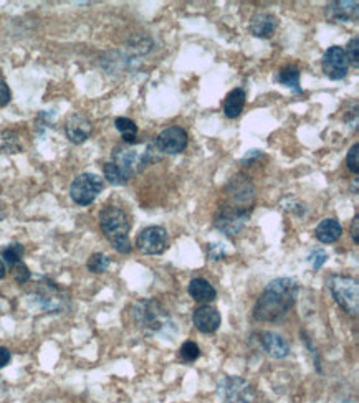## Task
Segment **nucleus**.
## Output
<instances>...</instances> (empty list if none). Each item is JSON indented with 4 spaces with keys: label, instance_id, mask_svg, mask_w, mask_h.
<instances>
[{
    "label": "nucleus",
    "instance_id": "f257e3e1",
    "mask_svg": "<svg viewBox=\"0 0 359 403\" xmlns=\"http://www.w3.org/2000/svg\"><path fill=\"white\" fill-rule=\"evenodd\" d=\"M300 294V283L293 278H277L268 283L267 288L256 299L254 319L260 323H277L288 314L297 304Z\"/></svg>",
    "mask_w": 359,
    "mask_h": 403
},
{
    "label": "nucleus",
    "instance_id": "f03ea898",
    "mask_svg": "<svg viewBox=\"0 0 359 403\" xmlns=\"http://www.w3.org/2000/svg\"><path fill=\"white\" fill-rule=\"evenodd\" d=\"M100 226L105 238L108 240L114 250L121 255H130L132 251L130 242L131 222L125 210L113 207V205L103 208L100 212Z\"/></svg>",
    "mask_w": 359,
    "mask_h": 403
},
{
    "label": "nucleus",
    "instance_id": "7ed1b4c3",
    "mask_svg": "<svg viewBox=\"0 0 359 403\" xmlns=\"http://www.w3.org/2000/svg\"><path fill=\"white\" fill-rule=\"evenodd\" d=\"M131 314L136 325L146 336L168 334L169 329L174 328L168 310L156 299H139V301H136L132 304Z\"/></svg>",
    "mask_w": 359,
    "mask_h": 403
},
{
    "label": "nucleus",
    "instance_id": "20e7f679",
    "mask_svg": "<svg viewBox=\"0 0 359 403\" xmlns=\"http://www.w3.org/2000/svg\"><path fill=\"white\" fill-rule=\"evenodd\" d=\"M328 289L335 301L343 307V311L351 316H358L359 311V285L358 280L344 274H333L328 280Z\"/></svg>",
    "mask_w": 359,
    "mask_h": 403
},
{
    "label": "nucleus",
    "instance_id": "39448f33",
    "mask_svg": "<svg viewBox=\"0 0 359 403\" xmlns=\"http://www.w3.org/2000/svg\"><path fill=\"white\" fill-rule=\"evenodd\" d=\"M217 393L224 403H254L255 388L242 377H224L217 385Z\"/></svg>",
    "mask_w": 359,
    "mask_h": 403
},
{
    "label": "nucleus",
    "instance_id": "423d86ee",
    "mask_svg": "<svg viewBox=\"0 0 359 403\" xmlns=\"http://www.w3.org/2000/svg\"><path fill=\"white\" fill-rule=\"evenodd\" d=\"M103 188H105V182L100 175L85 172L80 174L70 187V197L76 205L81 207H87V205L93 204L96 200V197L101 194Z\"/></svg>",
    "mask_w": 359,
    "mask_h": 403
},
{
    "label": "nucleus",
    "instance_id": "0eeeda50",
    "mask_svg": "<svg viewBox=\"0 0 359 403\" xmlns=\"http://www.w3.org/2000/svg\"><path fill=\"white\" fill-rule=\"evenodd\" d=\"M250 213L252 212H249V210H240L230 207V205H224V207L219 210V213L216 215L213 224H216V229L222 231L225 237L235 238L237 235L242 233L243 229H245L247 222H249L250 218Z\"/></svg>",
    "mask_w": 359,
    "mask_h": 403
},
{
    "label": "nucleus",
    "instance_id": "6e6552de",
    "mask_svg": "<svg viewBox=\"0 0 359 403\" xmlns=\"http://www.w3.org/2000/svg\"><path fill=\"white\" fill-rule=\"evenodd\" d=\"M136 247L144 255H162L169 247L168 231L159 225L148 226L138 235Z\"/></svg>",
    "mask_w": 359,
    "mask_h": 403
},
{
    "label": "nucleus",
    "instance_id": "1a4fd4ad",
    "mask_svg": "<svg viewBox=\"0 0 359 403\" xmlns=\"http://www.w3.org/2000/svg\"><path fill=\"white\" fill-rule=\"evenodd\" d=\"M229 202L225 205L230 207L240 208V210H249L252 212L255 202V188L245 177H235L232 182L229 183L227 188Z\"/></svg>",
    "mask_w": 359,
    "mask_h": 403
},
{
    "label": "nucleus",
    "instance_id": "9d476101",
    "mask_svg": "<svg viewBox=\"0 0 359 403\" xmlns=\"http://www.w3.org/2000/svg\"><path fill=\"white\" fill-rule=\"evenodd\" d=\"M323 73L333 81L343 80L349 71V60L341 46H330L323 55Z\"/></svg>",
    "mask_w": 359,
    "mask_h": 403
},
{
    "label": "nucleus",
    "instance_id": "9b49d317",
    "mask_svg": "<svg viewBox=\"0 0 359 403\" xmlns=\"http://www.w3.org/2000/svg\"><path fill=\"white\" fill-rule=\"evenodd\" d=\"M187 143H189L187 132L179 126L166 127L156 137V145L161 154H170V156L182 152L187 147Z\"/></svg>",
    "mask_w": 359,
    "mask_h": 403
},
{
    "label": "nucleus",
    "instance_id": "f8f14e48",
    "mask_svg": "<svg viewBox=\"0 0 359 403\" xmlns=\"http://www.w3.org/2000/svg\"><path fill=\"white\" fill-rule=\"evenodd\" d=\"M93 126L91 121L81 113H73L67 118L65 123V132L70 143L73 144H83L85 141H88V137L91 136Z\"/></svg>",
    "mask_w": 359,
    "mask_h": 403
},
{
    "label": "nucleus",
    "instance_id": "ddd939ff",
    "mask_svg": "<svg viewBox=\"0 0 359 403\" xmlns=\"http://www.w3.org/2000/svg\"><path fill=\"white\" fill-rule=\"evenodd\" d=\"M192 323H194L195 329H198L199 332L212 334L220 328L222 317L219 310L204 304V306H200L194 311V314H192Z\"/></svg>",
    "mask_w": 359,
    "mask_h": 403
},
{
    "label": "nucleus",
    "instance_id": "4468645a",
    "mask_svg": "<svg viewBox=\"0 0 359 403\" xmlns=\"http://www.w3.org/2000/svg\"><path fill=\"white\" fill-rule=\"evenodd\" d=\"M260 344H262L265 352L273 359H285L290 354L288 341L277 332L265 331L260 334Z\"/></svg>",
    "mask_w": 359,
    "mask_h": 403
},
{
    "label": "nucleus",
    "instance_id": "2eb2a0df",
    "mask_svg": "<svg viewBox=\"0 0 359 403\" xmlns=\"http://www.w3.org/2000/svg\"><path fill=\"white\" fill-rule=\"evenodd\" d=\"M277 27H279V20L277 17L270 14V12H259L252 17L250 20V32L252 35L259 38H268L275 33Z\"/></svg>",
    "mask_w": 359,
    "mask_h": 403
},
{
    "label": "nucleus",
    "instance_id": "dca6fc26",
    "mask_svg": "<svg viewBox=\"0 0 359 403\" xmlns=\"http://www.w3.org/2000/svg\"><path fill=\"white\" fill-rule=\"evenodd\" d=\"M359 3L356 0L353 2H344V0H338V2H330L326 6V15L331 20H340V22H351L358 19Z\"/></svg>",
    "mask_w": 359,
    "mask_h": 403
},
{
    "label": "nucleus",
    "instance_id": "f3484780",
    "mask_svg": "<svg viewBox=\"0 0 359 403\" xmlns=\"http://www.w3.org/2000/svg\"><path fill=\"white\" fill-rule=\"evenodd\" d=\"M343 229H341L340 222L335 218H326V220L319 222L318 226L315 229V235L318 238V242L324 243V245H330L341 238Z\"/></svg>",
    "mask_w": 359,
    "mask_h": 403
},
{
    "label": "nucleus",
    "instance_id": "a211bd4d",
    "mask_svg": "<svg viewBox=\"0 0 359 403\" xmlns=\"http://www.w3.org/2000/svg\"><path fill=\"white\" fill-rule=\"evenodd\" d=\"M189 294L198 303H211L217 298L216 288L204 278H194L189 283Z\"/></svg>",
    "mask_w": 359,
    "mask_h": 403
},
{
    "label": "nucleus",
    "instance_id": "6ab92c4d",
    "mask_svg": "<svg viewBox=\"0 0 359 403\" xmlns=\"http://www.w3.org/2000/svg\"><path fill=\"white\" fill-rule=\"evenodd\" d=\"M247 101V93L243 88H235L227 94L224 102V113L227 118L235 119L242 114L243 106H245Z\"/></svg>",
    "mask_w": 359,
    "mask_h": 403
},
{
    "label": "nucleus",
    "instance_id": "aec40b11",
    "mask_svg": "<svg viewBox=\"0 0 359 403\" xmlns=\"http://www.w3.org/2000/svg\"><path fill=\"white\" fill-rule=\"evenodd\" d=\"M277 81H279L280 84H283V87L292 89L293 93H301L300 70H298L297 66L288 65V66L281 68V70L279 71V75H277Z\"/></svg>",
    "mask_w": 359,
    "mask_h": 403
},
{
    "label": "nucleus",
    "instance_id": "412c9836",
    "mask_svg": "<svg viewBox=\"0 0 359 403\" xmlns=\"http://www.w3.org/2000/svg\"><path fill=\"white\" fill-rule=\"evenodd\" d=\"M114 126H116V129L119 132H121L125 144H128V145L138 144V126H136V123L132 121V119L116 118Z\"/></svg>",
    "mask_w": 359,
    "mask_h": 403
},
{
    "label": "nucleus",
    "instance_id": "4be33fe9",
    "mask_svg": "<svg viewBox=\"0 0 359 403\" xmlns=\"http://www.w3.org/2000/svg\"><path fill=\"white\" fill-rule=\"evenodd\" d=\"M24 253H25L24 245H20V243H10V245H7L2 251H0V256H2V261H3V265H6V268L7 267L15 268L17 265L22 263Z\"/></svg>",
    "mask_w": 359,
    "mask_h": 403
},
{
    "label": "nucleus",
    "instance_id": "5701e85b",
    "mask_svg": "<svg viewBox=\"0 0 359 403\" xmlns=\"http://www.w3.org/2000/svg\"><path fill=\"white\" fill-rule=\"evenodd\" d=\"M103 172H105V177L108 179V182L113 183V186H126L131 179L121 167H118L111 161L103 165Z\"/></svg>",
    "mask_w": 359,
    "mask_h": 403
},
{
    "label": "nucleus",
    "instance_id": "b1692460",
    "mask_svg": "<svg viewBox=\"0 0 359 403\" xmlns=\"http://www.w3.org/2000/svg\"><path fill=\"white\" fill-rule=\"evenodd\" d=\"M19 151H22V145L19 143V136L12 131H3L0 134V152L17 154Z\"/></svg>",
    "mask_w": 359,
    "mask_h": 403
},
{
    "label": "nucleus",
    "instance_id": "393cba45",
    "mask_svg": "<svg viewBox=\"0 0 359 403\" xmlns=\"http://www.w3.org/2000/svg\"><path fill=\"white\" fill-rule=\"evenodd\" d=\"M110 265H111L110 256H106L105 253H93L87 261V268L91 273H96V274L105 273L106 269L110 268Z\"/></svg>",
    "mask_w": 359,
    "mask_h": 403
},
{
    "label": "nucleus",
    "instance_id": "a878e982",
    "mask_svg": "<svg viewBox=\"0 0 359 403\" xmlns=\"http://www.w3.org/2000/svg\"><path fill=\"white\" fill-rule=\"evenodd\" d=\"M179 355H181V359L184 360V362L191 364V362H194V360L199 359L200 349H199V346L195 344V342L186 341L181 346V350H179Z\"/></svg>",
    "mask_w": 359,
    "mask_h": 403
},
{
    "label": "nucleus",
    "instance_id": "bb28decb",
    "mask_svg": "<svg viewBox=\"0 0 359 403\" xmlns=\"http://www.w3.org/2000/svg\"><path fill=\"white\" fill-rule=\"evenodd\" d=\"M346 164H348V169L351 170L353 174H359V144H353V147L349 149L348 157H346Z\"/></svg>",
    "mask_w": 359,
    "mask_h": 403
},
{
    "label": "nucleus",
    "instance_id": "cd10ccee",
    "mask_svg": "<svg viewBox=\"0 0 359 403\" xmlns=\"http://www.w3.org/2000/svg\"><path fill=\"white\" fill-rule=\"evenodd\" d=\"M349 60V65L353 63V66H359V38L353 37L348 44V51H346Z\"/></svg>",
    "mask_w": 359,
    "mask_h": 403
},
{
    "label": "nucleus",
    "instance_id": "c85d7f7f",
    "mask_svg": "<svg viewBox=\"0 0 359 403\" xmlns=\"http://www.w3.org/2000/svg\"><path fill=\"white\" fill-rule=\"evenodd\" d=\"M15 269V281L19 283V285H25V283H28L30 278H32V273H30V269L27 268V265L24 263H19Z\"/></svg>",
    "mask_w": 359,
    "mask_h": 403
},
{
    "label": "nucleus",
    "instance_id": "c756f323",
    "mask_svg": "<svg viewBox=\"0 0 359 403\" xmlns=\"http://www.w3.org/2000/svg\"><path fill=\"white\" fill-rule=\"evenodd\" d=\"M12 94H10V88H8L7 81L0 76V108H6V106L10 102Z\"/></svg>",
    "mask_w": 359,
    "mask_h": 403
},
{
    "label": "nucleus",
    "instance_id": "7c9ffc66",
    "mask_svg": "<svg viewBox=\"0 0 359 403\" xmlns=\"http://www.w3.org/2000/svg\"><path fill=\"white\" fill-rule=\"evenodd\" d=\"M207 253H209V258L216 260V261L222 260L225 255H227V251H225L224 245H220V243H211V245H209Z\"/></svg>",
    "mask_w": 359,
    "mask_h": 403
},
{
    "label": "nucleus",
    "instance_id": "2f4dec72",
    "mask_svg": "<svg viewBox=\"0 0 359 403\" xmlns=\"http://www.w3.org/2000/svg\"><path fill=\"white\" fill-rule=\"evenodd\" d=\"M326 260H328V255L323 250H315L310 255V261H311V263H313V268L315 269L322 268L323 265L326 263Z\"/></svg>",
    "mask_w": 359,
    "mask_h": 403
},
{
    "label": "nucleus",
    "instance_id": "473e14b6",
    "mask_svg": "<svg viewBox=\"0 0 359 403\" xmlns=\"http://www.w3.org/2000/svg\"><path fill=\"white\" fill-rule=\"evenodd\" d=\"M10 359H12L10 350H8L7 347H0V368L7 367L8 362H10Z\"/></svg>",
    "mask_w": 359,
    "mask_h": 403
},
{
    "label": "nucleus",
    "instance_id": "72a5a7b5",
    "mask_svg": "<svg viewBox=\"0 0 359 403\" xmlns=\"http://www.w3.org/2000/svg\"><path fill=\"white\" fill-rule=\"evenodd\" d=\"M351 237L354 240V243L359 245V215L353 218V225H351Z\"/></svg>",
    "mask_w": 359,
    "mask_h": 403
},
{
    "label": "nucleus",
    "instance_id": "f704fd0d",
    "mask_svg": "<svg viewBox=\"0 0 359 403\" xmlns=\"http://www.w3.org/2000/svg\"><path fill=\"white\" fill-rule=\"evenodd\" d=\"M6 274H7V268H6V265H3V261L0 260V280H3Z\"/></svg>",
    "mask_w": 359,
    "mask_h": 403
},
{
    "label": "nucleus",
    "instance_id": "c9c22d12",
    "mask_svg": "<svg viewBox=\"0 0 359 403\" xmlns=\"http://www.w3.org/2000/svg\"><path fill=\"white\" fill-rule=\"evenodd\" d=\"M353 190H354V194H358V192H359V179H354V182H353Z\"/></svg>",
    "mask_w": 359,
    "mask_h": 403
},
{
    "label": "nucleus",
    "instance_id": "e433bc0d",
    "mask_svg": "<svg viewBox=\"0 0 359 403\" xmlns=\"http://www.w3.org/2000/svg\"><path fill=\"white\" fill-rule=\"evenodd\" d=\"M3 218H6V212H3V210H2V208H0V222H2V220H3Z\"/></svg>",
    "mask_w": 359,
    "mask_h": 403
},
{
    "label": "nucleus",
    "instance_id": "4c0bfd02",
    "mask_svg": "<svg viewBox=\"0 0 359 403\" xmlns=\"http://www.w3.org/2000/svg\"><path fill=\"white\" fill-rule=\"evenodd\" d=\"M0 312H2V307H0Z\"/></svg>",
    "mask_w": 359,
    "mask_h": 403
}]
</instances>
